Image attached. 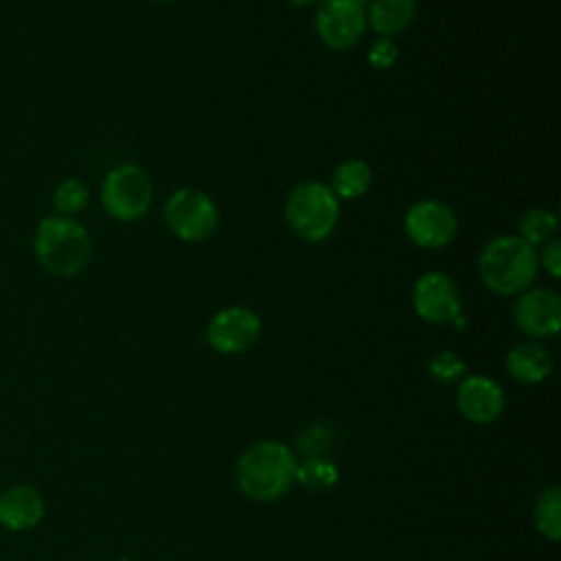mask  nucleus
<instances>
[{"label": "nucleus", "instance_id": "f8f14e48", "mask_svg": "<svg viewBox=\"0 0 561 561\" xmlns=\"http://www.w3.org/2000/svg\"><path fill=\"white\" fill-rule=\"evenodd\" d=\"M456 405L467 421L489 425L504 412V392L493 379L484 375H469L458 383Z\"/></svg>", "mask_w": 561, "mask_h": 561}, {"label": "nucleus", "instance_id": "aec40b11", "mask_svg": "<svg viewBox=\"0 0 561 561\" xmlns=\"http://www.w3.org/2000/svg\"><path fill=\"white\" fill-rule=\"evenodd\" d=\"M557 232V215L548 208H528L519 219V237L530 245L550 241Z\"/></svg>", "mask_w": 561, "mask_h": 561}, {"label": "nucleus", "instance_id": "dca6fc26", "mask_svg": "<svg viewBox=\"0 0 561 561\" xmlns=\"http://www.w3.org/2000/svg\"><path fill=\"white\" fill-rule=\"evenodd\" d=\"M370 184H373V171L368 162L359 158H348L335 167L329 186L337 199H357L370 188Z\"/></svg>", "mask_w": 561, "mask_h": 561}, {"label": "nucleus", "instance_id": "7ed1b4c3", "mask_svg": "<svg viewBox=\"0 0 561 561\" xmlns=\"http://www.w3.org/2000/svg\"><path fill=\"white\" fill-rule=\"evenodd\" d=\"M539 270L535 245L519 234H500L484 243L478 254V276L482 285L500 296H515L530 287Z\"/></svg>", "mask_w": 561, "mask_h": 561}, {"label": "nucleus", "instance_id": "39448f33", "mask_svg": "<svg viewBox=\"0 0 561 561\" xmlns=\"http://www.w3.org/2000/svg\"><path fill=\"white\" fill-rule=\"evenodd\" d=\"M153 199L149 173L131 162L116 164L107 171L101 184V204L105 213L123 224L138 221L147 215Z\"/></svg>", "mask_w": 561, "mask_h": 561}, {"label": "nucleus", "instance_id": "1a4fd4ad", "mask_svg": "<svg viewBox=\"0 0 561 561\" xmlns=\"http://www.w3.org/2000/svg\"><path fill=\"white\" fill-rule=\"evenodd\" d=\"M263 331L259 313L248 307L232 305L219 309L206 324V342L221 355H239L252 348Z\"/></svg>", "mask_w": 561, "mask_h": 561}, {"label": "nucleus", "instance_id": "f257e3e1", "mask_svg": "<svg viewBox=\"0 0 561 561\" xmlns=\"http://www.w3.org/2000/svg\"><path fill=\"white\" fill-rule=\"evenodd\" d=\"M296 454L276 440L250 445L237 460L234 480L239 491L254 502H276L296 482Z\"/></svg>", "mask_w": 561, "mask_h": 561}, {"label": "nucleus", "instance_id": "2eb2a0df", "mask_svg": "<svg viewBox=\"0 0 561 561\" xmlns=\"http://www.w3.org/2000/svg\"><path fill=\"white\" fill-rule=\"evenodd\" d=\"M416 15V0H370L366 2V22L379 37L403 33Z\"/></svg>", "mask_w": 561, "mask_h": 561}, {"label": "nucleus", "instance_id": "4be33fe9", "mask_svg": "<svg viewBox=\"0 0 561 561\" xmlns=\"http://www.w3.org/2000/svg\"><path fill=\"white\" fill-rule=\"evenodd\" d=\"M399 59V46L390 37H379L368 48V64L375 70H390Z\"/></svg>", "mask_w": 561, "mask_h": 561}, {"label": "nucleus", "instance_id": "4468645a", "mask_svg": "<svg viewBox=\"0 0 561 561\" xmlns=\"http://www.w3.org/2000/svg\"><path fill=\"white\" fill-rule=\"evenodd\" d=\"M506 370L508 375L526 386L541 383L552 373V357L550 353L537 342H524L508 351L506 355Z\"/></svg>", "mask_w": 561, "mask_h": 561}, {"label": "nucleus", "instance_id": "20e7f679", "mask_svg": "<svg viewBox=\"0 0 561 561\" xmlns=\"http://www.w3.org/2000/svg\"><path fill=\"white\" fill-rule=\"evenodd\" d=\"M285 219L296 237L311 243L324 241L337 226L340 199L320 180L300 182L285 199Z\"/></svg>", "mask_w": 561, "mask_h": 561}, {"label": "nucleus", "instance_id": "f03ea898", "mask_svg": "<svg viewBox=\"0 0 561 561\" xmlns=\"http://www.w3.org/2000/svg\"><path fill=\"white\" fill-rule=\"evenodd\" d=\"M33 252L44 272L57 278L79 276L92 259L88 228L64 215L42 217L33 234Z\"/></svg>", "mask_w": 561, "mask_h": 561}, {"label": "nucleus", "instance_id": "6e6552de", "mask_svg": "<svg viewBox=\"0 0 561 561\" xmlns=\"http://www.w3.org/2000/svg\"><path fill=\"white\" fill-rule=\"evenodd\" d=\"M403 228L414 245L438 250L456 239L458 217L456 210L440 199H419L408 208Z\"/></svg>", "mask_w": 561, "mask_h": 561}, {"label": "nucleus", "instance_id": "5701e85b", "mask_svg": "<svg viewBox=\"0 0 561 561\" xmlns=\"http://www.w3.org/2000/svg\"><path fill=\"white\" fill-rule=\"evenodd\" d=\"M539 263L543 265V270L552 276L559 278L561 276V243L559 239H550L543 243V252L539 256Z\"/></svg>", "mask_w": 561, "mask_h": 561}, {"label": "nucleus", "instance_id": "423d86ee", "mask_svg": "<svg viewBox=\"0 0 561 561\" xmlns=\"http://www.w3.org/2000/svg\"><path fill=\"white\" fill-rule=\"evenodd\" d=\"M164 221L178 239L197 243L215 232L219 224V210L213 197L204 191L182 186L169 195L164 204Z\"/></svg>", "mask_w": 561, "mask_h": 561}, {"label": "nucleus", "instance_id": "6ab92c4d", "mask_svg": "<svg viewBox=\"0 0 561 561\" xmlns=\"http://www.w3.org/2000/svg\"><path fill=\"white\" fill-rule=\"evenodd\" d=\"M535 526L537 530L550 539L557 541L561 535V491L557 486L546 489L537 504H535Z\"/></svg>", "mask_w": 561, "mask_h": 561}, {"label": "nucleus", "instance_id": "9b49d317", "mask_svg": "<svg viewBox=\"0 0 561 561\" xmlns=\"http://www.w3.org/2000/svg\"><path fill=\"white\" fill-rule=\"evenodd\" d=\"M515 324L530 337H552L561 327V298L550 287L524 289L513 307Z\"/></svg>", "mask_w": 561, "mask_h": 561}, {"label": "nucleus", "instance_id": "ddd939ff", "mask_svg": "<svg viewBox=\"0 0 561 561\" xmlns=\"http://www.w3.org/2000/svg\"><path fill=\"white\" fill-rule=\"evenodd\" d=\"M46 515L42 493L31 484H13L0 493V526L13 533L35 528Z\"/></svg>", "mask_w": 561, "mask_h": 561}, {"label": "nucleus", "instance_id": "0eeeda50", "mask_svg": "<svg viewBox=\"0 0 561 561\" xmlns=\"http://www.w3.org/2000/svg\"><path fill=\"white\" fill-rule=\"evenodd\" d=\"M313 26L327 48L348 50L366 33V0H320Z\"/></svg>", "mask_w": 561, "mask_h": 561}, {"label": "nucleus", "instance_id": "f3484780", "mask_svg": "<svg viewBox=\"0 0 561 561\" xmlns=\"http://www.w3.org/2000/svg\"><path fill=\"white\" fill-rule=\"evenodd\" d=\"M337 467L322 456H309L296 469V480L311 493L329 491L337 482Z\"/></svg>", "mask_w": 561, "mask_h": 561}, {"label": "nucleus", "instance_id": "9d476101", "mask_svg": "<svg viewBox=\"0 0 561 561\" xmlns=\"http://www.w3.org/2000/svg\"><path fill=\"white\" fill-rule=\"evenodd\" d=\"M414 313L430 324H449L460 318V289L445 272H425L412 285Z\"/></svg>", "mask_w": 561, "mask_h": 561}, {"label": "nucleus", "instance_id": "412c9836", "mask_svg": "<svg viewBox=\"0 0 561 561\" xmlns=\"http://www.w3.org/2000/svg\"><path fill=\"white\" fill-rule=\"evenodd\" d=\"M427 370H430V377L438 383H456L465 377L467 373V364L460 355H456L454 351L445 348V351H438L430 357V364H427Z\"/></svg>", "mask_w": 561, "mask_h": 561}, {"label": "nucleus", "instance_id": "a211bd4d", "mask_svg": "<svg viewBox=\"0 0 561 561\" xmlns=\"http://www.w3.org/2000/svg\"><path fill=\"white\" fill-rule=\"evenodd\" d=\"M90 204V188L79 178H66L61 180L53 191V208L55 215L75 217Z\"/></svg>", "mask_w": 561, "mask_h": 561}, {"label": "nucleus", "instance_id": "393cba45", "mask_svg": "<svg viewBox=\"0 0 561 561\" xmlns=\"http://www.w3.org/2000/svg\"><path fill=\"white\" fill-rule=\"evenodd\" d=\"M156 2H173V0H156Z\"/></svg>", "mask_w": 561, "mask_h": 561}, {"label": "nucleus", "instance_id": "b1692460", "mask_svg": "<svg viewBox=\"0 0 561 561\" xmlns=\"http://www.w3.org/2000/svg\"><path fill=\"white\" fill-rule=\"evenodd\" d=\"M285 2L291 4V7H311V4H316L320 0H285Z\"/></svg>", "mask_w": 561, "mask_h": 561}]
</instances>
